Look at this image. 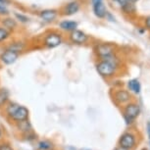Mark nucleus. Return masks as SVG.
Segmentation results:
<instances>
[{"label": "nucleus", "mask_w": 150, "mask_h": 150, "mask_svg": "<svg viewBox=\"0 0 150 150\" xmlns=\"http://www.w3.org/2000/svg\"><path fill=\"white\" fill-rule=\"evenodd\" d=\"M3 111L6 118L14 124L27 120L30 117V111L27 107L20 105L17 102H12L10 100L3 107Z\"/></svg>", "instance_id": "f257e3e1"}, {"label": "nucleus", "mask_w": 150, "mask_h": 150, "mask_svg": "<svg viewBox=\"0 0 150 150\" xmlns=\"http://www.w3.org/2000/svg\"><path fill=\"white\" fill-rule=\"evenodd\" d=\"M96 71L101 77L103 78H111L117 73L119 68V60L115 54L109 57H106L100 60L95 65Z\"/></svg>", "instance_id": "f03ea898"}, {"label": "nucleus", "mask_w": 150, "mask_h": 150, "mask_svg": "<svg viewBox=\"0 0 150 150\" xmlns=\"http://www.w3.org/2000/svg\"><path fill=\"white\" fill-rule=\"evenodd\" d=\"M64 38L61 33L57 30H48L43 35L41 39L42 46L47 49H54L63 43Z\"/></svg>", "instance_id": "7ed1b4c3"}, {"label": "nucleus", "mask_w": 150, "mask_h": 150, "mask_svg": "<svg viewBox=\"0 0 150 150\" xmlns=\"http://www.w3.org/2000/svg\"><path fill=\"white\" fill-rule=\"evenodd\" d=\"M115 50H116L115 45L112 43H108V42L97 43L94 47V53L100 60L108 57V56L115 54Z\"/></svg>", "instance_id": "20e7f679"}, {"label": "nucleus", "mask_w": 150, "mask_h": 150, "mask_svg": "<svg viewBox=\"0 0 150 150\" xmlns=\"http://www.w3.org/2000/svg\"><path fill=\"white\" fill-rule=\"evenodd\" d=\"M140 113L139 106L137 103H128L124 108V119L127 125H131L138 117Z\"/></svg>", "instance_id": "39448f33"}, {"label": "nucleus", "mask_w": 150, "mask_h": 150, "mask_svg": "<svg viewBox=\"0 0 150 150\" xmlns=\"http://www.w3.org/2000/svg\"><path fill=\"white\" fill-rule=\"evenodd\" d=\"M21 56V53L11 50L9 48H4L3 51L0 53V63L5 66L13 65Z\"/></svg>", "instance_id": "423d86ee"}, {"label": "nucleus", "mask_w": 150, "mask_h": 150, "mask_svg": "<svg viewBox=\"0 0 150 150\" xmlns=\"http://www.w3.org/2000/svg\"><path fill=\"white\" fill-rule=\"evenodd\" d=\"M68 40L73 44L83 45L89 40V36L83 30L76 29L75 30L68 33Z\"/></svg>", "instance_id": "0eeeda50"}, {"label": "nucleus", "mask_w": 150, "mask_h": 150, "mask_svg": "<svg viewBox=\"0 0 150 150\" xmlns=\"http://www.w3.org/2000/svg\"><path fill=\"white\" fill-rule=\"evenodd\" d=\"M81 4L79 0H70L61 8L59 13L62 16H73L76 15L81 10Z\"/></svg>", "instance_id": "6e6552de"}, {"label": "nucleus", "mask_w": 150, "mask_h": 150, "mask_svg": "<svg viewBox=\"0 0 150 150\" xmlns=\"http://www.w3.org/2000/svg\"><path fill=\"white\" fill-rule=\"evenodd\" d=\"M59 15H60V13L57 9H43L39 11L38 13V17L40 18V20H42L44 23H47V24L54 23L58 19Z\"/></svg>", "instance_id": "1a4fd4ad"}, {"label": "nucleus", "mask_w": 150, "mask_h": 150, "mask_svg": "<svg viewBox=\"0 0 150 150\" xmlns=\"http://www.w3.org/2000/svg\"><path fill=\"white\" fill-rule=\"evenodd\" d=\"M113 99L118 105H125L128 104L132 99L131 93L126 89H119L116 90L113 94Z\"/></svg>", "instance_id": "9d476101"}, {"label": "nucleus", "mask_w": 150, "mask_h": 150, "mask_svg": "<svg viewBox=\"0 0 150 150\" xmlns=\"http://www.w3.org/2000/svg\"><path fill=\"white\" fill-rule=\"evenodd\" d=\"M118 143L119 146L129 150L135 145V137L132 132H125V134L121 135Z\"/></svg>", "instance_id": "9b49d317"}, {"label": "nucleus", "mask_w": 150, "mask_h": 150, "mask_svg": "<svg viewBox=\"0 0 150 150\" xmlns=\"http://www.w3.org/2000/svg\"><path fill=\"white\" fill-rule=\"evenodd\" d=\"M0 24H1V26L6 28L7 30H9L10 32H12V33H14L15 30H17L19 29V28H18L19 27V23L16 21L15 18L10 17L9 15L2 17V19L0 20Z\"/></svg>", "instance_id": "f8f14e48"}, {"label": "nucleus", "mask_w": 150, "mask_h": 150, "mask_svg": "<svg viewBox=\"0 0 150 150\" xmlns=\"http://www.w3.org/2000/svg\"><path fill=\"white\" fill-rule=\"evenodd\" d=\"M27 47H28V43L26 41L22 40V39H18V40H13L11 41L9 44L6 45L5 48H9L11 50H14V51H17L19 53H22L25 52L27 50Z\"/></svg>", "instance_id": "ddd939ff"}, {"label": "nucleus", "mask_w": 150, "mask_h": 150, "mask_svg": "<svg viewBox=\"0 0 150 150\" xmlns=\"http://www.w3.org/2000/svg\"><path fill=\"white\" fill-rule=\"evenodd\" d=\"M79 24L76 21H71V20H63L58 24L59 30H61L64 33H71L75 30L78 28Z\"/></svg>", "instance_id": "4468645a"}, {"label": "nucleus", "mask_w": 150, "mask_h": 150, "mask_svg": "<svg viewBox=\"0 0 150 150\" xmlns=\"http://www.w3.org/2000/svg\"><path fill=\"white\" fill-rule=\"evenodd\" d=\"M92 8H93V13H94V15L97 17L98 19L106 18L107 10H106L105 5H104V3H103V1L98 2V3H96V4H93Z\"/></svg>", "instance_id": "2eb2a0df"}, {"label": "nucleus", "mask_w": 150, "mask_h": 150, "mask_svg": "<svg viewBox=\"0 0 150 150\" xmlns=\"http://www.w3.org/2000/svg\"><path fill=\"white\" fill-rule=\"evenodd\" d=\"M15 126H16V129H18L22 134H27V132L33 131V126H32V124H30V122L29 121V119L18 122V123L15 124Z\"/></svg>", "instance_id": "dca6fc26"}, {"label": "nucleus", "mask_w": 150, "mask_h": 150, "mask_svg": "<svg viewBox=\"0 0 150 150\" xmlns=\"http://www.w3.org/2000/svg\"><path fill=\"white\" fill-rule=\"evenodd\" d=\"M13 33L10 32L9 30H7L6 28L0 25V45L5 44L6 42L10 40V38H12Z\"/></svg>", "instance_id": "f3484780"}, {"label": "nucleus", "mask_w": 150, "mask_h": 150, "mask_svg": "<svg viewBox=\"0 0 150 150\" xmlns=\"http://www.w3.org/2000/svg\"><path fill=\"white\" fill-rule=\"evenodd\" d=\"M35 150H52L54 149V143L51 140L48 139H43L38 141L35 144Z\"/></svg>", "instance_id": "a211bd4d"}, {"label": "nucleus", "mask_w": 150, "mask_h": 150, "mask_svg": "<svg viewBox=\"0 0 150 150\" xmlns=\"http://www.w3.org/2000/svg\"><path fill=\"white\" fill-rule=\"evenodd\" d=\"M121 10L123 11V13L127 14V15H134L137 13V7H135L134 3H132L129 1H127L123 6L121 7Z\"/></svg>", "instance_id": "6ab92c4d"}, {"label": "nucleus", "mask_w": 150, "mask_h": 150, "mask_svg": "<svg viewBox=\"0 0 150 150\" xmlns=\"http://www.w3.org/2000/svg\"><path fill=\"white\" fill-rule=\"evenodd\" d=\"M9 98H10V93L8 91V89L0 87V109H3V107L9 101Z\"/></svg>", "instance_id": "aec40b11"}, {"label": "nucleus", "mask_w": 150, "mask_h": 150, "mask_svg": "<svg viewBox=\"0 0 150 150\" xmlns=\"http://www.w3.org/2000/svg\"><path fill=\"white\" fill-rule=\"evenodd\" d=\"M128 86H129V90L134 91V93H139L140 92V83H139V81H138L137 80H135V79L131 80L129 81Z\"/></svg>", "instance_id": "412c9836"}, {"label": "nucleus", "mask_w": 150, "mask_h": 150, "mask_svg": "<svg viewBox=\"0 0 150 150\" xmlns=\"http://www.w3.org/2000/svg\"><path fill=\"white\" fill-rule=\"evenodd\" d=\"M14 18L16 19V21L20 23V24H28L30 22V18L27 15L23 13H18L15 12L14 13Z\"/></svg>", "instance_id": "4be33fe9"}, {"label": "nucleus", "mask_w": 150, "mask_h": 150, "mask_svg": "<svg viewBox=\"0 0 150 150\" xmlns=\"http://www.w3.org/2000/svg\"><path fill=\"white\" fill-rule=\"evenodd\" d=\"M22 137H23V139L26 141H35L36 140V138H38V135L35 134L33 131H30L29 132H27V134H22Z\"/></svg>", "instance_id": "5701e85b"}, {"label": "nucleus", "mask_w": 150, "mask_h": 150, "mask_svg": "<svg viewBox=\"0 0 150 150\" xmlns=\"http://www.w3.org/2000/svg\"><path fill=\"white\" fill-rule=\"evenodd\" d=\"M0 150H14L9 141L2 140L0 141Z\"/></svg>", "instance_id": "b1692460"}, {"label": "nucleus", "mask_w": 150, "mask_h": 150, "mask_svg": "<svg viewBox=\"0 0 150 150\" xmlns=\"http://www.w3.org/2000/svg\"><path fill=\"white\" fill-rule=\"evenodd\" d=\"M9 10L7 8V5L6 4H3V3H0V16L1 17H4V16H8L9 15Z\"/></svg>", "instance_id": "393cba45"}, {"label": "nucleus", "mask_w": 150, "mask_h": 150, "mask_svg": "<svg viewBox=\"0 0 150 150\" xmlns=\"http://www.w3.org/2000/svg\"><path fill=\"white\" fill-rule=\"evenodd\" d=\"M144 25H145V28L147 30H150V16L145 18V21H144Z\"/></svg>", "instance_id": "a878e982"}, {"label": "nucleus", "mask_w": 150, "mask_h": 150, "mask_svg": "<svg viewBox=\"0 0 150 150\" xmlns=\"http://www.w3.org/2000/svg\"><path fill=\"white\" fill-rule=\"evenodd\" d=\"M147 134L150 138V122H147Z\"/></svg>", "instance_id": "bb28decb"}, {"label": "nucleus", "mask_w": 150, "mask_h": 150, "mask_svg": "<svg viewBox=\"0 0 150 150\" xmlns=\"http://www.w3.org/2000/svg\"><path fill=\"white\" fill-rule=\"evenodd\" d=\"M64 150H77V149H76L74 146H71V145H69V146L64 147Z\"/></svg>", "instance_id": "cd10ccee"}, {"label": "nucleus", "mask_w": 150, "mask_h": 150, "mask_svg": "<svg viewBox=\"0 0 150 150\" xmlns=\"http://www.w3.org/2000/svg\"><path fill=\"white\" fill-rule=\"evenodd\" d=\"M10 2V0H0V3H3V4H8Z\"/></svg>", "instance_id": "c85d7f7f"}, {"label": "nucleus", "mask_w": 150, "mask_h": 150, "mask_svg": "<svg viewBox=\"0 0 150 150\" xmlns=\"http://www.w3.org/2000/svg\"><path fill=\"white\" fill-rule=\"evenodd\" d=\"M103 0H91V3L92 5L93 4H96V3H98V2H102Z\"/></svg>", "instance_id": "c756f323"}, {"label": "nucleus", "mask_w": 150, "mask_h": 150, "mask_svg": "<svg viewBox=\"0 0 150 150\" xmlns=\"http://www.w3.org/2000/svg\"><path fill=\"white\" fill-rule=\"evenodd\" d=\"M114 150H129V149H126V148H124V147L119 146V147H117V148H115Z\"/></svg>", "instance_id": "7c9ffc66"}, {"label": "nucleus", "mask_w": 150, "mask_h": 150, "mask_svg": "<svg viewBox=\"0 0 150 150\" xmlns=\"http://www.w3.org/2000/svg\"><path fill=\"white\" fill-rule=\"evenodd\" d=\"M128 1H129V2H132V3H135V2H137L138 0H128Z\"/></svg>", "instance_id": "2f4dec72"}, {"label": "nucleus", "mask_w": 150, "mask_h": 150, "mask_svg": "<svg viewBox=\"0 0 150 150\" xmlns=\"http://www.w3.org/2000/svg\"><path fill=\"white\" fill-rule=\"evenodd\" d=\"M2 137V129L0 128V137Z\"/></svg>", "instance_id": "473e14b6"}, {"label": "nucleus", "mask_w": 150, "mask_h": 150, "mask_svg": "<svg viewBox=\"0 0 150 150\" xmlns=\"http://www.w3.org/2000/svg\"><path fill=\"white\" fill-rule=\"evenodd\" d=\"M52 150H55V149H52Z\"/></svg>", "instance_id": "72a5a7b5"}]
</instances>
